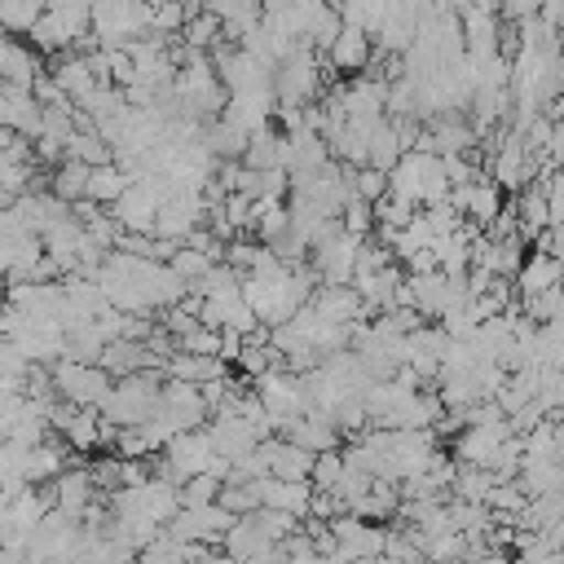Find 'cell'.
<instances>
[{
	"instance_id": "cell-1",
	"label": "cell",
	"mask_w": 564,
	"mask_h": 564,
	"mask_svg": "<svg viewBox=\"0 0 564 564\" xmlns=\"http://www.w3.org/2000/svg\"><path fill=\"white\" fill-rule=\"evenodd\" d=\"M449 172H445V159L432 154V150H405L397 159V167L388 172V194L410 203V207H436V203H449Z\"/></svg>"
},
{
	"instance_id": "cell-2",
	"label": "cell",
	"mask_w": 564,
	"mask_h": 564,
	"mask_svg": "<svg viewBox=\"0 0 564 564\" xmlns=\"http://www.w3.org/2000/svg\"><path fill=\"white\" fill-rule=\"evenodd\" d=\"M159 397H163V370L123 375V379H115V388L97 414L106 427H137L159 410Z\"/></svg>"
},
{
	"instance_id": "cell-3",
	"label": "cell",
	"mask_w": 564,
	"mask_h": 564,
	"mask_svg": "<svg viewBox=\"0 0 564 564\" xmlns=\"http://www.w3.org/2000/svg\"><path fill=\"white\" fill-rule=\"evenodd\" d=\"M48 375H53L57 397L70 401V405H79V410H101L106 397H110V388H115V375H110L106 366H97V361L57 357V361L48 366Z\"/></svg>"
},
{
	"instance_id": "cell-4",
	"label": "cell",
	"mask_w": 564,
	"mask_h": 564,
	"mask_svg": "<svg viewBox=\"0 0 564 564\" xmlns=\"http://www.w3.org/2000/svg\"><path fill=\"white\" fill-rule=\"evenodd\" d=\"M388 551V529H379V520H361L352 511H339L326 524V555L339 564H357V560H379Z\"/></svg>"
},
{
	"instance_id": "cell-5",
	"label": "cell",
	"mask_w": 564,
	"mask_h": 564,
	"mask_svg": "<svg viewBox=\"0 0 564 564\" xmlns=\"http://www.w3.org/2000/svg\"><path fill=\"white\" fill-rule=\"evenodd\" d=\"M256 397H260V405L269 410L273 432H282L291 419H300V414L313 410V401H308V392H304V375H295V370H286V366L264 370V375L256 379Z\"/></svg>"
},
{
	"instance_id": "cell-6",
	"label": "cell",
	"mask_w": 564,
	"mask_h": 564,
	"mask_svg": "<svg viewBox=\"0 0 564 564\" xmlns=\"http://www.w3.org/2000/svg\"><path fill=\"white\" fill-rule=\"evenodd\" d=\"M317 93H322L317 48L295 44V48L278 62V70H273V97H278V110H282V106H308V101H317Z\"/></svg>"
},
{
	"instance_id": "cell-7",
	"label": "cell",
	"mask_w": 564,
	"mask_h": 564,
	"mask_svg": "<svg viewBox=\"0 0 564 564\" xmlns=\"http://www.w3.org/2000/svg\"><path fill=\"white\" fill-rule=\"evenodd\" d=\"M88 31H93V18H88V13H75V9H44L40 22L26 31V40H31L35 53L57 57V53L79 48V40H84Z\"/></svg>"
},
{
	"instance_id": "cell-8",
	"label": "cell",
	"mask_w": 564,
	"mask_h": 564,
	"mask_svg": "<svg viewBox=\"0 0 564 564\" xmlns=\"http://www.w3.org/2000/svg\"><path fill=\"white\" fill-rule=\"evenodd\" d=\"M234 511L229 507H220V502H198V507H181L163 529L172 533V538H181V542H189V546H212V542H220L229 529H234Z\"/></svg>"
},
{
	"instance_id": "cell-9",
	"label": "cell",
	"mask_w": 564,
	"mask_h": 564,
	"mask_svg": "<svg viewBox=\"0 0 564 564\" xmlns=\"http://www.w3.org/2000/svg\"><path fill=\"white\" fill-rule=\"evenodd\" d=\"M357 251H361V238H357V234H348L344 225H335V229H330V234L308 251L317 282H330V286L352 282V273H357Z\"/></svg>"
},
{
	"instance_id": "cell-10",
	"label": "cell",
	"mask_w": 564,
	"mask_h": 564,
	"mask_svg": "<svg viewBox=\"0 0 564 564\" xmlns=\"http://www.w3.org/2000/svg\"><path fill=\"white\" fill-rule=\"evenodd\" d=\"M159 414L167 419L172 432H189V427H207L212 405H207V397H203L198 383L167 379V383H163V397H159Z\"/></svg>"
},
{
	"instance_id": "cell-11",
	"label": "cell",
	"mask_w": 564,
	"mask_h": 564,
	"mask_svg": "<svg viewBox=\"0 0 564 564\" xmlns=\"http://www.w3.org/2000/svg\"><path fill=\"white\" fill-rule=\"evenodd\" d=\"M511 441V419H489V423H467L454 441V458L467 463V467H489L494 471V458L498 449Z\"/></svg>"
},
{
	"instance_id": "cell-12",
	"label": "cell",
	"mask_w": 564,
	"mask_h": 564,
	"mask_svg": "<svg viewBox=\"0 0 564 564\" xmlns=\"http://www.w3.org/2000/svg\"><path fill=\"white\" fill-rule=\"evenodd\" d=\"M322 57H326V66H330L335 75H344V79L366 75L370 62H375V35H370L366 26H357V22H344V31L335 35V44H330Z\"/></svg>"
},
{
	"instance_id": "cell-13",
	"label": "cell",
	"mask_w": 564,
	"mask_h": 564,
	"mask_svg": "<svg viewBox=\"0 0 564 564\" xmlns=\"http://www.w3.org/2000/svg\"><path fill=\"white\" fill-rule=\"evenodd\" d=\"M40 123H44V106H40L35 88L0 79V128H9L18 137H40Z\"/></svg>"
},
{
	"instance_id": "cell-14",
	"label": "cell",
	"mask_w": 564,
	"mask_h": 564,
	"mask_svg": "<svg viewBox=\"0 0 564 564\" xmlns=\"http://www.w3.org/2000/svg\"><path fill=\"white\" fill-rule=\"evenodd\" d=\"M207 436H212V445H216V454L220 458H229V463H238L242 454H251L264 436L256 432V423L247 419V414H234V410H220V414H212V423H207Z\"/></svg>"
},
{
	"instance_id": "cell-15",
	"label": "cell",
	"mask_w": 564,
	"mask_h": 564,
	"mask_svg": "<svg viewBox=\"0 0 564 564\" xmlns=\"http://www.w3.org/2000/svg\"><path fill=\"white\" fill-rule=\"evenodd\" d=\"M449 203H454L458 216H471L476 225L489 229V225L498 220V212H502V185L476 176V181H467V185H454V189H449Z\"/></svg>"
},
{
	"instance_id": "cell-16",
	"label": "cell",
	"mask_w": 564,
	"mask_h": 564,
	"mask_svg": "<svg viewBox=\"0 0 564 564\" xmlns=\"http://www.w3.org/2000/svg\"><path fill=\"white\" fill-rule=\"evenodd\" d=\"M445 348H449V330L445 326H419V330H410L405 370H414V379H436L441 366H445Z\"/></svg>"
},
{
	"instance_id": "cell-17",
	"label": "cell",
	"mask_w": 564,
	"mask_h": 564,
	"mask_svg": "<svg viewBox=\"0 0 564 564\" xmlns=\"http://www.w3.org/2000/svg\"><path fill=\"white\" fill-rule=\"evenodd\" d=\"M256 494H260V507H273V511H286L295 520H304L313 511V480H282V476H260L256 480Z\"/></svg>"
},
{
	"instance_id": "cell-18",
	"label": "cell",
	"mask_w": 564,
	"mask_h": 564,
	"mask_svg": "<svg viewBox=\"0 0 564 564\" xmlns=\"http://www.w3.org/2000/svg\"><path fill=\"white\" fill-rule=\"evenodd\" d=\"M97 366H106L115 379L123 375H141V370H163L159 352L150 348V339H110L97 357Z\"/></svg>"
},
{
	"instance_id": "cell-19",
	"label": "cell",
	"mask_w": 564,
	"mask_h": 564,
	"mask_svg": "<svg viewBox=\"0 0 564 564\" xmlns=\"http://www.w3.org/2000/svg\"><path fill=\"white\" fill-rule=\"evenodd\" d=\"M48 494H53V507L57 511H66V516H84L93 502H97V480H93V471L88 467H62L57 476H53V485H48Z\"/></svg>"
},
{
	"instance_id": "cell-20",
	"label": "cell",
	"mask_w": 564,
	"mask_h": 564,
	"mask_svg": "<svg viewBox=\"0 0 564 564\" xmlns=\"http://www.w3.org/2000/svg\"><path fill=\"white\" fill-rule=\"evenodd\" d=\"M533 172H538V159L529 154V145H524L520 132H511L507 141L494 145V181H498V185L520 189V185L533 181Z\"/></svg>"
},
{
	"instance_id": "cell-21",
	"label": "cell",
	"mask_w": 564,
	"mask_h": 564,
	"mask_svg": "<svg viewBox=\"0 0 564 564\" xmlns=\"http://www.w3.org/2000/svg\"><path fill=\"white\" fill-rule=\"evenodd\" d=\"M220 115H225L229 123H238L242 132H256V128L273 123L278 97H273V88H264V93H229V101H225Z\"/></svg>"
},
{
	"instance_id": "cell-22",
	"label": "cell",
	"mask_w": 564,
	"mask_h": 564,
	"mask_svg": "<svg viewBox=\"0 0 564 564\" xmlns=\"http://www.w3.org/2000/svg\"><path fill=\"white\" fill-rule=\"evenodd\" d=\"M516 282H520V295H524V300H533V295H542V291H555V286L564 282V260H560L555 251H542V247H538V251L524 256Z\"/></svg>"
},
{
	"instance_id": "cell-23",
	"label": "cell",
	"mask_w": 564,
	"mask_h": 564,
	"mask_svg": "<svg viewBox=\"0 0 564 564\" xmlns=\"http://www.w3.org/2000/svg\"><path fill=\"white\" fill-rule=\"evenodd\" d=\"M264 454H269V476L282 480H308L313 476V449L295 445L291 436H264Z\"/></svg>"
},
{
	"instance_id": "cell-24",
	"label": "cell",
	"mask_w": 564,
	"mask_h": 564,
	"mask_svg": "<svg viewBox=\"0 0 564 564\" xmlns=\"http://www.w3.org/2000/svg\"><path fill=\"white\" fill-rule=\"evenodd\" d=\"M220 546H225V555L238 564V560L264 555V551H273V546H282V542H273V538H269V529L260 524V516L251 511V516H238V520H234V529L220 538Z\"/></svg>"
},
{
	"instance_id": "cell-25",
	"label": "cell",
	"mask_w": 564,
	"mask_h": 564,
	"mask_svg": "<svg viewBox=\"0 0 564 564\" xmlns=\"http://www.w3.org/2000/svg\"><path fill=\"white\" fill-rule=\"evenodd\" d=\"M203 9L212 13V18H220V35L229 40V44H238L251 26H260V18H264V0H203Z\"/></svg>"
},
{
	"instance_id": "cell-26",
	"label": "cell",
	"mask_w": 564,
	"mask_h": 564,
	"mask_svg": "<svg viewBox=\"0 0 564 564\" xmlns=\"http://www.w3.org/2000/svg\"><path fill=\"white\" fill-rule=\"evenodd\" d=\"M278 436H291L295 445H304V449H313V454H322V449H335V445H339V427H335V419H330L326 410H308V414L291 419Z\"/></svg>"
},
{
	"instance_id": "cell-27",
	"label": "cell",
	"mask_w": 564,
	"mask_h": 564,
	"mask_svg": "<svg viewBox=\"0 0 564 564\" xmlns=\"http://www.w3.org/2000/svg\"><path fill=\"white\" fill-rule=\"evenodd\" d=\"M48 75H53V84L70 97V101H79L93 84H97V75H93V66H88V53H79V48H70V53H57L53 57V66H48Z\"/></svg>"
},
{
	"instance_id": "cell-28",
	"label": "cell",
	"mask_w": 564,
	"mask_h": 564,
	"mask_svg": "<svg viewBox=\"0 0 564 564\" xmlns=\"http://www.w3.org/2000/svg\"><path fill=\"white\" fill-rule=\"evenodd\" d=\"M242 163H247V167H256V172L286 167V132H278L273 123L256 128V132L247 137V154H242Z\"/></svg>"
},
{
	"instance_id": "cell-29",
	"label": "cell",
	"mask_w": 564,
	"mask_h": 564,
	"mask_svg": "<svg viewBox=\"0 0 564 564\" xmlns=\"http://www.w3.org/2000/svg\"><path fill=\"white\" fill-rule=\"evenodd\" d=\"M339 31H344V13H339L335 0H322V4L308 9V18H304V44H308V48L326 53Z\"/></svg>"
},
{
	"instance_id": "cell-30",
	"label": "cell",
	"mask_w": 564,
	"mask_h": 564,
	"mask_svg": "<svg viewBox=\"0 0 564 564\" xmlns=\"http://www.w3.org/2000/svg\"><path fill=\"white\" fill-rule=\"evenodd\" d=\"M172 379H185V383H212V379H220L225 375V366H220V357H212V352H172L167 357V366H163Z\"/></svg>"
},
{
	"instance_id": "cell-31",
	"label": "cell",
	"mask_w": 564,
	"mask_h": 564,
	"mask_svg": "<svg viewBox=\"0 0 564 564\" xmlns=\"http://www.w3.org/2000/svg\"><path fill=\"white\" fill-rule=\"evenodd\" d=\"M62 467H66L62 445L40 441V445H26V449H22V467H18V471H22L26 485H44V480H53Z\"/></svg>"
},
{
	"instance_id": "cell-32",
	"label": "cell",
	"mask_w": 564,
	"mask_h": 564,
	"mask_svg": "<svg viewBox=\"0 0 564 564\" xmlns=\"http://www.w3.org/2000/svg\"><path fill=\"white\" fill-rule=\"evenodd\" d=\"M410 150V141H405V132L383 115L379 123H375V132H370V167H383V172H392L397 167V159Z\"/></svg>"
},
{
	"instance_id": "cell-33",
	"label": "cell",
	"mask_w": 564,
	"mask_h": 564,
	"mask_svg": "<svg viewBox=\"0 0 564 564\" xmlns=\"http://www.w3.org/2000/svg\"><path fill=\"white\" fill-rule=\"evenodd\" d=\"M247 137L251 132H242L238 123H229L225 115H216V119H207V128H203V141H207V150L225 163V159H242L247 154Z\"/></svg>"
},
{
	"instance_id": "cell-34",
	"label": "cell",
	"mask_w": 564,
	"mask_h": 564,
	"mask_svg": "<svg viewBox=\"0 0 564 564\" xmlns=\"http://www.w3.org/2000/svg\"><path fill=\"white\" fill-rule=\"evenodd\" d=\"M48 189L62 198V203H84L88 198V163H79V159H62L57 167H53V181H48Z\"/></svg>"
},
{
	"instance_id": "cell-35",
	"label": "cell",
	"mask_w": 564,
	"mask_h": 564,
	"mask_svg": "<svg viewBox=\"0 0 564 564\" xmlns=\"http://www.w3.org/2000/svg\"><path fill=\"white\" fill-rule=\"evenodd\" d=\"M132 185V176L110 159V163H97V167H88V203H115L123 189Z\"/></svg>"
},
{
	"instance_id": "cell-36",
	"label": "cell",
	"mask_w": 564,
	"mask_h": 564,
	"mask_svg": "<svg viewBox=\"0 0 564 564\" xmlns=\"http://www.w3.org/2000/svg\"><path fill=\"white\" fill-rule=\"evenodd\" d=\"M551 229V207H546V185H533L520 198V238H542Z\"/></svg>"
},
{
	"instance_id": "cell-37",
	"label": "cell",
	"mask_w": 564,
	"mask_h": 564,
	"mask_svg": "<svg viewBox=\"0 0 564 564\" xmlns=\"http://www.w3.org/2000/svg\"><path fill=\"white\" fill-rule=\"evenodd\" d=\"M216 260H220V256H212V251H198V247L181 242V247L172 251V260H167V264H172V269H176V278H181L189 291H194V286H198V282L212 273V264H216Z\"/></svg>"
},
{
	"instance_id": "cell-38",
	"label": "cell",
	"mask_w": 564,
	"mask_h": 564,
	"mask_svg": "<svg viewBox=\"0 0 564 564\" xmlns=\"http://www.w3.org/2000/svg\"><path fill=\"white\" fill-rule=\"evenodd\" d=\"M185 48H198V53H212L216 44H220V18H212L207 9L203 13H194L185 26H181V35H176Z\"/></svg>"
},
{
	"instance_id": "cell-39",
	"label": "cell",
	"mask_w": 564,
	"mask_h": 564,
	"mask_svg": "<svg viewBox=\"0 0 564 564\" xmlns=\"http://www.w3.org/2000/svg\"><path fill=\"white\" fill-rule=\"evenodd\" d=\"M40 13H44L40 0H0V31L26 35V31L40 22Z\"/></svg>"
},
{
	"instance_id": "cell-40",
	"label": "cell",
	"mask_w": 564,
	"mask_h": 564,
	"mask_svg": "<svg viewBox=\"0 0 564 564\" xmlns=\"http://www.w3.org/2000/svg\"><path fill=\"white\" fill-rule=\"evenodd\" d=\"M352 189H357V198H361V203H370V207H375V203H383V198H388V172L366 163V167H357V172H352Z\"/></svg>"
},
{
	"instance_id": "cell-41",
	"label": "cell",
	"mask_w": 564,
	"mask_h": 564,
	"mask_svg": "<svg viewBox=\"0 0 564 564\" xmlns=\"http://www.w3.org/2000/svg\"><path fill=\"white\" fill-rule=\"evenodd\" d=\"M339 476H344V454L339 449H322L317 458H313V489H322V494H330L335 485H339Z\"/></svg>"
},
{
	"instance_id": "cell-42",
	"label": "cell",
	"mask_w": 564,
	"mask_h": 564,
	"mask_svg": "<svg viewBox=\"0 0 564 564\" xmlns=\"http://www.w3.org/2000/svg\"><path fill=\"white\" fill-rule=\"evenodd\" d=\"M220 476H212V471H203V476H189L185 485H181V507H198V502H216L220 498Z\"/></svg>"
},
{
	"instance_id": "cell-43",
	"label": "cell",
	"mask_w": 564,
	"mask_h": 564,
	"mask_svg": "<svg viewBox=\"0 0 564 564\" xmlns=\"http://www.w3.org/2000/svg\"><path fill=\"white\" fill-rule=\"evenodd\" d=\"M339 225H344L348 234H357V238H370V229H375V207H370V203H361V198H352V203L344 207Z\"/></svg>"
},
{
	"instance_id": "cell-44",
	"label": "cell",
	"mask_w": 564,
	"mask_h": 564,
	"mask_svg": "<svg viewBox=\"0 0 564 564\" xmlns=\"http://www.w3.org/2000/svg\"><path fill=\"white\" fill-rule=\"evenodd\" d=\"M546 207H551V225L564 220V172H555L546 181Z\"/></svg>"
},
{
	"instance_id": "cell-45",
	"label": "cell",
	"mask_w": 564,
	"mask_h": 564,
	"mask_svg": "<svg viewBox=\"0 0 564 564\" xmlns=\"http://www.w3.org/2000/svg\"><path fill=\"white\" fill-rule=\"evenodd\" d=\"M48 9H75V13H93V0H48Z\"/></svg>"
},
{
	"instance_id": "cell-46",
	"label": "cell",
	"mask_w": 564,
	"mask_h": 564,
	"mask_svg": "<svg viewBox=\"0 0 564 564\" xmlns=\"http://www.w3.org/2000/svg\"><path fill=\"white\" fill-rule=\"evenodd\" d=\"M141 4H150V9H159V4H172V0H141Z\"/></svg>"
},
{
	"instance_id": "cell-47",
	"label": "cell",
	"mask_w": 564,
	"mask_h": 564,
	"mask_svg": "<svg viewBox=\"0 0 564 564\" xmlns=\"http://www.w3.org/2000/svg\"><path fill=\"white\" fill-rule=\"evenodd\" d=\"M110 564H132V560H110Z\"/></svg>"
},
{
	"instance_id": "cell-48",
	"label": "cell",
	"mask_w": 564,
	"mask_h": 564,
	"mask_svg": "<svg viewBox=\"0 0 564 564\" xmlns=\"http://www.w3.org/2000/svg\"><path fill=\"white\" fill-rule=\"evenodd\" d=\"M40 4H44V9H48V0H40Z\"/></svg>"
},
{
	"instance_id": "cell-49",
	"label": "cell",
	"mask_w": 564,
	"mask_h": 564,
	"mask_svg": "<svg viewBox=\"0 0 564 564\" xmlns=\"http://www.w3.org/2000/svg\"><path fill=\"white\" fill-rule=\"evenodd\" d=\"M560 172H564V163H560Z\"/></svg>"
}]
</instances>
